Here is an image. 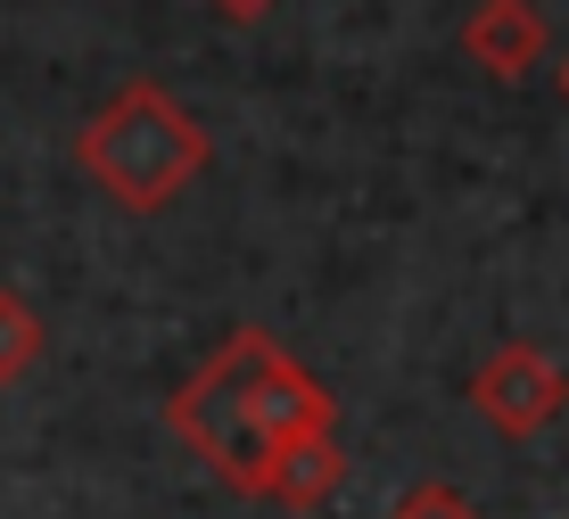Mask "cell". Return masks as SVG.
<instances>
[{
  "mask_svg": "<svg viewBox=\"0 0 569 519\" xmlns=\"http://www.w3.org/2000/svg\"><path fill=\"white\" fill-rule=\"evenodd\" d=\"M388 519H479V503H470L462 487H446V478H421V487L397 495V511Z\"/></svg>",
  "mask_w": 569,
  "mask_h": 519,
  "instance_id": "obj_8",
  "label": "cell"
},
{
  "mask_svg": "<svg viewBox=\"0 0 569 519\" xmlns=\"http://www.w3.org/2000/svg\"><path fill=\"white\" fill-rule=\"evenodd\" d=\"M347 487V453L339 437H289V446H272V478H264V503L281 511H322L330 495Z\"/></svg>",
  "mask_w": 569,
  "mask_h": 519,
  "instance_id": "obj_6",
  "label": "cell"
},
{
  "mask_svg": "<svg viewBox=\"0 0 569 519\" xmlns=\"http://www.w3.org/2000/svg\"><path fill=\"white\" fill-rule=\"evenodd\" d=\"M462 58L496 83H520V74L545 67V9L537 0H479L462 17Z\"/></svg>",
  "mask_w": 569,
  "mask_h": 519,
  "instance_id": "obj_5",
  "label": "cell"
},
{
  "mask_svg": "<svg viewBox=\"0 0 569 519\" xmlns=\"http://www.w3.org/2000/svg\"><path fill=\"white\" fill-rule=\"evenodd\" d=\"M470 405H479V421L496 437H537L561 421L569 405V371L553 363L545 347H528V338H512V347H496L479 371H470Z\"/></svg>",
  "mask_w": 569,
  "mask_h": 519,
  "instance_id": "obj_3",
  "label": "cell"
},
{
  "mask_svg": "<svg viewBox=\"0 0 569 519\" xmlns=\"http://www.w3.org/2000/svg\"><path fill=\"white\" fill-rule=\"evenodd\" d=\"M74 157H83V173L116 198V207L157 214L207 173V132L166 83H124L83 132H74Z\"/></svg>",
  "mask_w": 569,
  "mask_h": 519,
  "instance_id": "obj_1",
  "label": "cell"
},
{
  "mask_svg": "<svg viewBox=\"0 0 569 519\" xmlns=\"http://www.w3.org/2000/svg\"><path fill=\"white\" fill-rule=\"evenodd\" d=\"M272 347H281V338L231 330L223 347L166 396V429L182 437L231 495H264V478H272V437L257 429V412H248V388H257V371H264Z\"/></svg>",
  "mask_w": 569,
  "mask_h": 519,
  "instance_id": "obj_2",
  "label": "cell"
},
{
  "mask_svg": "<svg viewBox=\"0 0 569 519\" xmlns=\"http://www.w3.org/2000/svg\"><path fill=\"white\" fill-rule=\"evenodd\" d=\"M33 363H42V313L17 289H0V388H17Z\"/></svg>",
  "mask_w": 569,
  "mask_h": 519,
  "instance_id": "obj_7",
  "label": "cell"
},
{
  "mask_svg": "<svg viewBox=\"0 0 569 519\" xmlns=\"http://www.w3.org/2000/svg\"><path fill=\"white\" fill-rule=\"evenodd\" d=\"M207 9L223 17V26H257V17H272L281 0H207Z\"/></svg>",
  "mask_w": 569,
  "mask_h": 519,
  "instance_id": "obj_9",
  "label": "cell"
},
{
  "mask_svg": "<svg viewBox=\"0 0 569 519\" xmlns=\"http://www.w3.org/2000/svg\"><path fill=\"white\" fill-rule=\"evenodd\" d=\"M561 99H569V58H561Z\"/></svg>",
  "mask_w": 569,
  "mask_h": 519,
  "instance_id": "obj_10",
  "label": "cell"
},
{
  "mask_svg": "<svg viewBox=\"0 0 569 519\" xmlns=\"http://www.w3.org/2000/svg\"><path fill=\"white\" fill-rule=\"evenodd\" d=\"M248 412H257V429L272 437V446H289V437H322V429H339V396L313 379L289 347H272L264 355V371H257V388H248Z\"/></svg>",
  "mask_w": 569,
  "mask_h": 519,
  "instance_id": "obj_4",
  "label": "cell"
}]
</instances>
